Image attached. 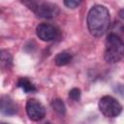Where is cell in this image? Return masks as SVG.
Here are the masks:
<instances>
[{"mask_svg": "<svg viewBox=\"0 0 124 124\" xmlns=\"http://www.w3.org/2000/svg\"><path fill=\"white\" fill-rule=\"evenodd\" d=\"M86 21L89 32L95 37H101L109 26V12L103 5H95L89 10Z\"/></svg>", "mask_w": 124, "mask_h": 124, "instance_id": "6da1fadb", "label": "cell"}, {"mask_svg": "<svg viewBox=\"0 0 124 124\" xmlns=\"http://www.w3.org/2000/svg\"><path fill=\"white\" fill-rule=\"evenodd\" d=\"M124 57V42L114 33L108 34L106 40L104 58L108 64H115Z\"/></svg>", "mask_w": 124, "mask_h": 124, "instance_id": "7a4b0ae2", "label": "cell"}, {"mask_svg": "<svg viewBox=\"0 0 124 124\" xmlns=\"http://www.w3.org/2000/svg\"><path fill=\"white\" fill-rule=\"evenodd\" d=\"M22 2L39 17L52 18L59 15L58 6L46 0H22Z\"/></svg>", "mask_w": 124, "mask_h": 124, "instance_id": "3957f363", "label": "cell"}, {"mask_svg": "<svg viewBox=\"0 0 124 124\" xmlns=\"http://www.w3.org/2000/svg\"><path fill=\"white\" fill-rule=\"evenodd\" d=\"M98 108L104 116L112 118L118 116L122 111L120 103L111 96H104L99 100Z\"/></svg>", "mask_w": 124, "mask_h": 124, "instance_id": "277c9868", "label": "cell"}, {"mask_svg": "<svg viewBox=\"0 0 124 124\" xmlns=\"http://www.w3.org/2000/svg\"><path fill=\"white\" fill-rule=\"evenodd\" d=\"M26 113L32 121L42 120L46 115V108L41 102L36 99H29L26 103Z\"/></svg>", "mask_w": 124, "mask_h": 124, "instance_id": "5b68a950", "label": "cell"}, {"mask_svg": "<svg viewBox=\"0 0 124 124\" xmlns=\"http://www.w3.org/2000/svg\"><path fill=\"white\" fill-rule=\"evenodd\" d=\"M36 34L39 37V39H41L42 41L51 42L58 39L59 30L51 24L41 23L36 28Z\"/></svg>", "mask_w": 124, "mask_h": 124, "instance_id": "8992f818", "label": "cell"}, {"mask_svg": "<svg viewBox=\"0 0 124 124\" xmlns=\"http://www.w3.org/2000/svg\"><path fill=\"white\" fill-rule=\"evenodd\" d=\"M0 110L1 113L4 115H14L17 111V106L13 99H11L8 96H3L1 98Z\"/></svg>", "mask_w": 124, "mask_h": 124, "instance_id": "52a82bcc", "label": "cell"}, {"mask_svg": "<svg viewBox=\"0 0 124 124\" xmlns=\"http://www.w3.org/2000/svg\"><path fill=\"white\" fill-rule=\"evenodd\" d=\"M73 59V55L68 51H61L56 54L54 57V63L57 66H65L68 65Z\"/></svg>", "mask_w": 124, "mask_h": 124, "instance_id": "ba28073f", "label": "cell"}, {"mask_svg": "<svg viewBox=\"0 0 124 124\" xmlns=\"http://www.w3.org/2000/svg\"><path fill=\"white\" fill-rule=\"evenodd\" d=\"M17 87L21 88L25 93H32L36 91V86L27 78H20L17 80Z\"/></svg>", "mask_w": 124, "mask_h": 124, "instance_id": "9c48e42d", "label": "cell"}, {"mask_svg": "<svg viewBox=\"0 0 124 124\" xmlns=\"http://www.w3.org/2000/svg\"><path fill=\"white\" fill-rule=\"evenodd\" d=\"M0 56H1V67L4 68V69H7V70L10 69L12 67V64H13L12 54L8 50L2 49Z\"/></svg>", "mask_w": 124, "mask_h": 124, "instance_id": "30bf717a", "label": "cell"}, {"mask_svg": "<svg viewBox=\"0 0 124 124\" xmlns=\"http://www.w3.org/2000/svg\"><path fill=\"white\" fill-rule=\"evenodd\" d=\"M51 108L52 109L57 112L58 114L60 115H64L65 112H66V107H65V104L63 103V101L61 99H55L51 102Z\"/></svg>", "mask_w": 124, "mask_h": 124, "instance_id": "8fae6325", "label": "cell"}, {"mask_svg": "<svg viewBox=\"0 0 124 124\" xmlns=\"http://www.w3.org/2000/svg\"><path fill=\"white\" fill-rule=\"evenodd\" d=\"M80 95H81V92L79 88L75 87L69 91V98L72 99L73 101H78L80 99Z\"/></svg>", "mask_w": 124, "mask_h": 124, "instance_id": "7c38bea8", "label": "cell"}, {"mask_svg": "<svg viewBox=\"0 0 124 124\" xmlns=\"http://www.w3.org/2000/svg\"><path fill=\"white\" fill-rule=\"evenodd\" d=\"M82 0H64V5L67 8L70 9H75L77 7H78L81 4Z\"/></svg>", "mask_w": 124, "mask_h": 124, "instance_id": "4fadbf2b", "label": "cell"}, {"mask_svg": "<svg viewBox=\"0 0 124 124\" xmlns=\"http://www.w3.org/2000/svg\"><path fill=\"white\" fill-rule=\"evenodd\" d=\"M113 91L115 93H117L119 96H121L122 98H124V84H115L113 86Z\"/></svg>", "mask_w": 124, "mask_h": 124, "instance_id": "5bb4252c", "label": "cell"}, {"mask_svg": "<svg viewBox=\"0 0 124 124\" xmlns=\"http://www.w3.org/2000/svg\"><path fill=\"white\" fill-rule=\"evenodd\" d=\"M118 15H119V16H120L122 19H124V8H123L122 10H120V11H119Z\"/></svg>", "mask_w": 124, "mask_h": 124, "instance_id": "9a60e30c", "label": "cell"}, {"mask_svg": "<svg viewBox=\"0 0 124 124\" xmlns=\"http://www.w3.org/2000/svg\"><path fill=\"white\" fill-rule=\"evenodd\" d=\"M122 32H123V34H124V26L122 27Z\"/></svg>", "mask_w": 124, "mask_h": 124, "instance_id": "2e32d148", "label": "cell"}]
</instances>
